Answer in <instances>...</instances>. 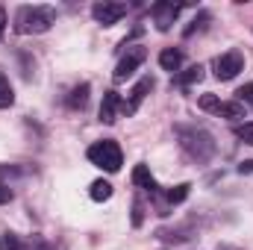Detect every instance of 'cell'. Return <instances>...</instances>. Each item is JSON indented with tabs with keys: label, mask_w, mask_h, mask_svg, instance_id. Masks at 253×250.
Returning <instances> with one entry per match:
<instances>
[{
	"label": "cell",
	"mask_w": 253,
	"mask_h": 250,
	"mask_svg": "<svg viewBox=\"0 0 253 250\" xmlns=\"http://www.w3.org/2000/svg\"><path fill=\"white\" fill-rule=\"evenodd\" d=\"M174 132H177L180 147H183V153L189 159H194V162H209L215 156V138H212L209 129H203V126H197V124H177Z\"/></svg>",
	"instance_id": "cell-1"
},
{
	"label": "cell",
	"mask_w": 253,
	"mask_h": 250,
	"mask_svg": "<svg viewBox=\"0 0 253 250\" xmlns=\"http://www.w3.org/2000/svg\"><path fill=\"white\" fill-rule=\"evenodd\" d=\"M56 24V9L53 6H21L15 12V33L18 36H42Z\"/></svg>",
	"instance_id": "cell-2"
},
{
	"label": "cell",
	"mask_w": 253,
	"mask_h": 250,
	"mask_svg": "<svg viewBox=\"0 0 253 250\" xmlns=\"http://www.w3.org/2000/svg\"><path fill=\"white\" fill-rule=\"evenodd\" d=\"M85 156H88L91 165H97V168L106 171V174H115V171H121V165H124V153H121L118 141H112V138L94 141V144L85 150Z\"/></svg>",
	"instance_id": "cell-3"
},
{
	"label": "cell",
	"mask_w": 253,
	"mask_h": 250,
	"mask_svg": "<svg viewBox=\"0 0 253 250\" xmlns=\"http://www.w3.org/2000/svg\"><path fill=\"white\" fill-rule=\"evenodd\" d=\"M242 71H245V53H242V50H227V53H221V56L212 62V74H215L221 83L236 80Z\"/></svg>",
	"instance_id": "cell-4"
},
{
	"label": "cell",
	"mask_w": 253,
	"mask_h": 250,
	"mask_svg": "<svg viewBox=\"0 0 253 250\" xmlns=\"http://www.w3.org/2000/svg\"><path fill=\"white\" fill-rule=\"evenodd\" d=\"M183 12V3H171V0H159L150 6V15H153V24L159 33H168L177 21V15Z\"/></svg>",
	"instance_id": "cell-5"
},
{
	"label": "cell",
	"mask_w": 253,
	"mask_h": 250,
	"mask_svg": "<svg viewBox=\"0 0 253 250\" xmlns=\"http://www.w3.org/2000/svg\"><path fill=\"white\" fill-rule=\"evenodd\" d=\"M126 12H129L126 3H112V0H103V3H94V6H91V18H94L97 24H103V27L118 24Z\"/></svg>",
	"instance_id": "cell-6"
},
{
	"label": "cell",
	"mask_w": 253,
	"mask_h": 250,
	"mask_svg": "<svg viewBox=\"0 0 253 250\" xmlns=\"http://www.w3.org/2000/svg\"><path fill=\"white\" fill-rule=\"evenodd\" d=\"M144 59H147V50H144L141 44L126 47V53L121 56V62L115 65V74H112V77H115V83H124L126 77H132V74H135V68L144 62Z\"/></svg>",
	"instance_id": "cell-7"
},
{
	"label": "cell",
	"mask_w": 253,
	"mask_h": 250,
	"mask_svg": "<svg viewBox=\"0 0 253 250\" xmlns=\"http://www.w3.org/2000/svg\"><path fill=\"white\" fill-rule=\"evenodd\" d=\"M153 85H156V83H153V77H141V80L132 85V91H129V100H126V103H121V112H124V115H132V112L141 106V100H144V97L153 91Z\"/></svg>",
	"instance_id": "cell-8"
},
{
	"label": "cell",
	"mask_w": 253,
	"mask_h": 250,
	"mask_svg": "<svg viewBox=\"0 0 253 250\" xmlns=\"http://www.w3.org/2000/svg\"><path fill=\"white\" fill-rule=\"evenodd\" d=\"M121 94L118 91H106L103 94V103H100V121L103 124H115L118 121V112H121Z\"/></svg>",
	"instance_id": "cell-9"
},
{
	"label": "cell",
	"mask_w": 253,
	"mask_h": 250,
	"mask_svg": "<svg viewBox=\"0 0 253 250\" xmlns=\"http://www.w3.org/2000/svg\"><path fill=\"white\" fill-rule=\"evenodd\" d=\"M132 183H135L138 188H144L150 197L159 194V186H156V180H153V174H150L147 165H135V168H132Z\"/></svg>",
	"instance_id": "cell-10"
},
{
	"label": "cell",
	"mask_w": 253,
	"mask_h": 250,
	"mask_svg": "<svg viewBox=\"0 0 253 250\" xmlns=\"http://www.w3.org/2000/svg\"><path fill=\"white\" fill-rule=\"evenodd\" d=\"M159 65H162V71H180V65H183V50H180V47H165V50L159 53Z\"/></svg>",
	"instance_id": "cell-11"
},
{
	"label": "cell",
	"mask_w": 253,
	"mask_h": 250,
	"mask_svg": "<svg viewBox=\"0 0 253 250\" xmlns=\"http://www.w3.org/2000/svg\"><path fill=\"white\" fill-rule=\"evenodd\" d=\"M88 83H80V85H74L71 88V94H68V109H85V103H88Z\"/></svg>",
	"instance_id": "cell-12"
},
{
	"label": "cell",
	"mask_w": 253,
	"mask_h": 250,
	"mask_svg": "<svg viewBox=\"0 0 253 250\" xmlns=\"http://www.w3.org/2000/svg\"><path fill=\"white\" fill-rule=\"evenodd\" d=\"M215 115H218V118L239 121V118H245V103H239V100H221V106H218Z\"/></svg>",
	"instance_id": "cell-13"
},
{
	"label": "cell",
	"mask_w": 253,
	"mask_h": 250,
	"mask_svg": "<svg viewBox=\"0 0 253 250\" xmlns=\"http://www.w3.org/2000/svg\"><path fill=\"white\" fill-rule=\"evenodd\" d=\"M200 80H203V65H191L189 71H183V74H177V77H174V83H177V85H183V88H189V85L200 83Z\"/></svg>",
	"instance_id": "cell-14"
},
{
	"label": "cell",
	"mask_w": 253,
	"mask_h": 250,
	"mask_svg": "<svg viewBox=\"0 0 253 250\" xmlns=\"http://www.w3.org/2000/svg\"><path fill=\"white\" fill-rule=\"evenodd\" d=\"M88 194H91V200H94V203H103V200H109V197H112V183H106V180H94L91 188H88Z\"/></svg>",
	"instance_id": "cell-15"
},
{
	"label": "cell",
	"mask_w": 253,
	"mask_h": 250,
	"mask_svg": "<svg viewBox=\"0 0 253 250\" xmlns=\"http://www.w3.org/2000/svg\"><path fill=\"white\" fill-rule=\"evenodd\" d=\"M189 191H191L189 183H180V186L168 188V191H165V200H168V206H177V203H183V200L189 197Z\"/></svg>",
	"instance_id": "cell-16"
},
{
	"label": "cell",
	"mask_w": 253,
	"mask_h": 250,
	"mask_svg": "<svg viewBox=\"0 0 253 250\" xmlns=\"http://www.w3.org/2000/svg\"><path fill=\"white\" fill-rule=\"evenodd\" d=\"M15 103V91H12V83L6 80V74H0V109L12 106Z\"/></svg>",
	"instance_id": "cell-17"
},
{
	"label": "cell",
	"mask_w": 253,
	"mask_h": 250,
	"mask_svg": "<svg viewBox=\"0 0 253 250\" xmlns=\"http://www.w3.org/2000/svg\"><path fill=\"white\" fill-rule=\"evenodd\" d=\"M206 24H209V12H200V15H197V18L191 21L189 27L183 30V36H186V39H191V36H194V33H200V30H203Z\"/></svg>",
	"instance_id": "cell-18"
},
{
	"label": "cell",
	"mask_w": 253,
	"mask_h": 250,
	"mask_svg": "<svg viewBox=\"0 0 253 250\" xmlns=\"http://www.w3.org/2000/svg\"><path fill=\"white\" fill-rule=\"evenodd\" d=\"M0 250H24V245L15 233H3L0 236Z\"/></svg>",
	"instance_id": "cell-19"
},
{
	"label": "cell",
	"mask_w": 253,
	"mask_h": 250,
	"mask_svg": "<svg viewBox=\"0 0 253 250\" xmlns=\"http://www.w3.org/2000/svg\"><path fill=\"white\" fill-rule=\"evenodd\" d=\"M197 106H200L203 112H218V106H221V100H218L215 94H203V97L197 100Z\"/></svg>",
	"instance_id": "cell-20"
},
{
	"label": "cell",
	"mask_w": 253,
	"mask_h": 250,
	"mask_svg": "<svg viewBox=\"0 0 253 250\" xmlns=\"http://www.w3.org/2000/svg\"><path fill=\"white\" fill-rule=\"evenodd\" d=\"M233 132H236V138H239V141H245V144H253V121H251V124H239L236 129H233Z\"/></svg>",
	"instance_id": "cell-21"
},
{
	"label": "cell",
	"mask_w": 253,
	"mask_h": 250,
	"mask_svg": "<svg viewBox=\"0 0 253 250\" xmlns=\"http://www.w3.org/2000/svg\"><path fill=\"white\" fill-rule=\"evenodd\" d=\"M236 94H239V103H248V106H253V83H248L245 88H239Z\"/></svg>",
	"instance_id": "cell-22"
},
{
	"label": "cell",
	"mask_w": 253,
	"mask_h": 250,
	"mask_svg": "<svg viewBox=\"0 0 253 250\" xmlns=\"http://www.w3.org/2000/svg\"><path fill=\"white\" fill-rule=\"evenodd\" d=\"M141 221H144V206H141V200H135L132 203V227H141Z\"/></svg>",
	"instance_id": "cell-23"
},
{
	"label": "cell",
	"mask_w": 253,
	"mask_h": 250,
	"mask_svg": "<svg viewBox=\"0 0 253 250\" xmlns=\"http://www.w3.org/2000/svg\"><path fill=\"white\" fill-rule=\"evenodd\" d=\"M12 197H15V191H12L9 186H3V183H0V206H3V203H9Z\"/></svg>",
	"instance_id": "cell-24"
},
{
	"label": "cell",
	"mask_w": 253,
	"mask_h": 250,
	"mask_svg": "<svg viewBox=\"0 0 253 250\" xmlns=\"http://www.w3.org/2000/svg\"><path fill=\"white\" fill-rule=\"evenodd\" d=\"M30 250H53L44 239H33V245H30Z\"/></svg>",
	"instance_id": "cell-25"
},
{
	"label": "cell",
	"mask_w": 253,
	"mask_h": 250,
	"mask_svg": "<svg viewBox=\"0 0 253 250\" xmlns=\"http://www.w3.org/2000/svg\"><path fill=\"white\" fill-rule=\"evenodd\" d=\"M239 174H253V159H245V162L239 165Z\"/></svg>",
	"instance_id": "cell-26"
},
{
	"label": "cell",
	"mask_w": 253,
	"mask_h": 250,
	"mask_svg": "<svg viewBox=\"0 0 253 250\" xmlns=\"http://www.w3.org/2000/svg\"><path fill=\"white\" fill-rule=\"evenodd\" d=\"M3 30H6V12H3V6H0V36H3Z\"/></svg>",
	"instance_id": "cell-27"
}]
</instances>
